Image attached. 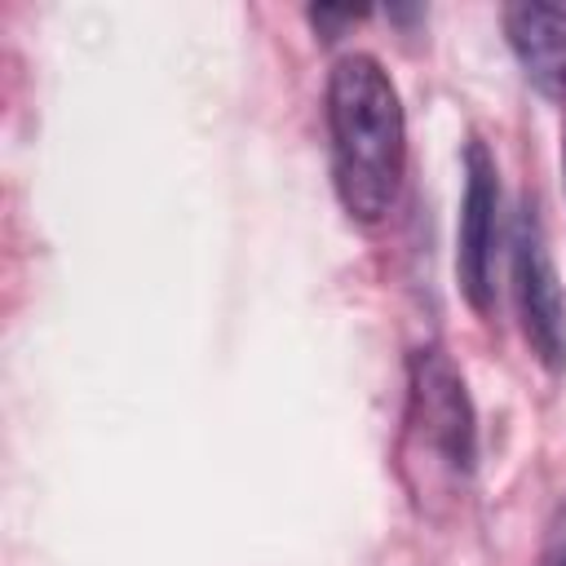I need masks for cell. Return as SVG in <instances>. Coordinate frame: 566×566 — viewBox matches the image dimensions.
<instances>
[{
  "label": "cell",
  "mask_w": 566,
  "mask_h": 566,
  "mask_svg": "<svg viewBox=\"0 0 566 566\" xmlns=\"http://www.w3.org/2000/svg\"><path fill=\"white\" fill-rule=\"evenodd\" d=\"M363 13H354V9H310V22L323 31V40H336V31L340 27H349V22H358Z\"/></svg>",
  "instance_id": "cell-7"
},
{
  "label": "cell",
  "mask_w": 566,
  "mask_h": 566,
  "mask_svg": "<svg viewBox=\"0 0 566 566\" xmlns=\"http://www.w3.org/2000/svg\"><path fill=\"white\" fill-rule=\"evenodd\" d=\"M509 248H513V301H517L522 336L535 363L562 376L566 371V287L548 252V234L535 203L517 208Z\"/></svg>",
  "instance_id": "cell-3"
},
{
  "label": "cell",
  "mask_w": 566,
  "mask_h": 566,
  "mask_svg": "<svg viewBox=\"0 0 566 566\" xmlns=\"http://www.w3.org/2000/svg\"><path fill=\"white\" fill-rule=\"evenodd\" d=\"M504 40L522 75L553 102H566V4H504Z\"/></svg>",
  "instance_id": "cell-5"
},
{
  "label": "cell",
  "mask_w": 566,
  "mask_h": 566,
  "mask_svg": "<svg viewBox=\"0 0 566 566\" xmlns=\"http://www.w3.org/2000/svg\"><path fill=\"white\" fill-rule=\"evenodd\" d=\"M535 566H566V495L553 504V513H548V522H544Z\"/></svg>",
  "instance_id": "cell-6"
},
{
  "label": "cell",
  "mask_w": 566,
  "mask_h": 566,
  "mask_svg": "<svg viewBox=\"0 0 566 566\" xmlns=\"http://www.w3.org/2000/svg\"><path fill=\"white\" fill-rule=\"evenodd\" d=\"M332 190L349 221L380 226L407 177V111L394 75L371 53H345L323 84Z\"/></svg>",
  "instance_id": "cell-1"
},
{
  "label": "cell",
  "mask_w": 566,
  "mask_h": 566,
  "mask_svg": "<svg viewBox=\"0 0 566 566\" xmlns=\"http://www.w3.org/2000/svg\"><path fill=\"white\" fill-rule=\"evenodd\" d=\"M495 261H500V168L482 137L464 142V195L455 230V279L473 314L495 305Z\"/></svg>",
  "instance_id": "cell-4"
},
{
  "label": "cell",
  "mask_w": 566,
  "mask_h": 566,
  "mask_svg": "<svg viewBox=\"0 0 566 566\" xmlns=\"http://www.w3.org/2000/svg\"><path fill=\"white\" fill-rule=\"evenodd\" d=\"M398 469L420 513H438V504H451L478 469L473 398L460 367L438 345H420L407 358Z\"/></svg>",
  "instance_id": "cell-2"
},
{
  "label": "cell",
  "mask_w": 566,
  "mask_h": 566,
  "mask_svg": "<svg viewBox=\"0 0 566 566\" xmlns=\"http://www.w3.org/2000/svg\"><path fill=\"white\" fill-rule=\"evenodd\" d=\"M562 177H566V137H562Z\"/></svg>",
  "instance_id": "cell-8"
}]
</instances>
